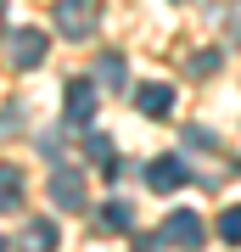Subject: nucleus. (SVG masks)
Listing matches in <instances>:
<instances>
[{"mask_svg": "<svg viewBox=\"0 0 241 252\" xmlns=\"http://www.w3.org/2000/svg\"><path fill=\"white\" fill-rule=\"evenodd\" d=\"M62 101H68V118H73V124H90V118H96V84H90V79H73Z\"/></svg>", "mask_w": 241, "mask_h": 252, "instance_id": "obj_5", "label": "nucleus"}, {"mask_svg": "<svg viewBox=\"0 0 241 252\" xmlns=\"http://www.w3.org/2000/svg\"><path fill=\"white\" fill-rule=\"evenodd\" d=\"M0 252H6V241H0Z\"/></svg>", "mask_w": 241, "mask_h": 252, "instance_id": "obj_16", "label": "nucleus"}, {"mask_svg": "<svg viewBox=\"0 0 241 252\" xmlns=\"http://www.w3.org/2000/svg\"><path fill=\"white\" fill-rule=\"evenodd\" d=\"M51 196H56V207H84V180L68 174V168H56L51 174Z\"/></svg>", "mask_w": 241, "mask_h": 252, "instance_id": "obj_6", "label": "nucleus"}, {"mask_svg": "<svg viewBox=\"0 0 241 252\" xmlns=\"http://www.w3.org/2000/svg\"><path fill=\"white\" fill-rule=\"evenodd\" d=\"M56 28L68 39H90L101 28V0H62L56 6Z\"/></svg>", "mask_w": 241, "mask_h": 252, "instance_id": "obj_1", "label": "nucleus"}, {"mask_svg": "<svg viewBox=\"0 0 241 252\" xmlns=\"http://www.w3.org/2000/svg\"><path fill=\"white\" fill-rule=\"evenodd\" d=\"M96 73H101V79H112V84H118V79H124V56H101V67H96Z\"/></svg>", "mask_w": 241, "mask_h": 252, "instance_id": "obj_13", "label": "nucleus"}, {"mask_svg": "<svg viewBox=\"0 0 241 252\" xmlns=\"http://www.w3.org/2000/svg\"><path fill=\"white\" fill-rule=\"evenodd\" d=\"M84 152L96 157V162H112V140H107V135H90V140H84Z\"/></svg>", "mask_w": 241, "mask_h": 252, "instance_id": "obj_12", "label": "nucleus"}, {"mask_svg": "<svg viewBox=\"0 0 241 252\" xmlns=\"http://www.w3.org/2000/svg\"><path fill=\"white\" fill-rule=\"evenodd\" d=\"M45 51H51V45H45L39 28H17V34H11V62H17V67H39Z\"/></svg>", "mask_w": 241, "mask_h": 252, "instance_id": "obj_3", "label": "nucleus"}, {"mask_svg": "<svg viewBox=\"0 0 241 252\" xmlns=\"http://www.w3.org/2000/svg\"><path fill=\"white\" fill-rule=\"evenodd\" d=\"M219 235H224V241H241V207H224V219H219Z\"/></svg>", "mask_w": 241, "mask_h": 252, "instance_id": "obj_11", "label": "nucleus"}, {"mask_svg": "<svg viewBox=\"0 0 241 252\" xmlns=\"http://www.w3.org/2000/svg\"><path fill=\"white\" fill-rule=\"evenodd\" d=\"M140 112H146V118L174 112V90H169V84H146V90H140Z\"/></svg>", "mask_w": 241, "mask_h": 252, "instance_id": "obj_8", "label": "nucleus"}, {"mask_svg": "<svg viewBox=\"0 0 241 252\" xmlns=\"http://www.w3.org/2000/svg\"><path fill=\"white\" fill-rule=\"evenodd\" d=\"M185 180H191V174H185V162H179V157H157L152 168H146V185H152L157 196H163V190H179Z\"/></svg>", "mask_w": 241, "mask_h": 252, "instance_id": "obj_4", "label": "nucleus"}, {"mask_svg": "<svg viewBox=\"0 0 241 252\" xmlns=\"http://www.w3.org/2000/svg\"><path fill=\"white\" fill-rule=\"evenodd\" d=\"M219 67V51H202V56H191V73H213Z\"/></svg>", "mask_w": 241, "mask_h": 252, "instance_id": "obj_14", "label": "nucleus"}, {"mask_svg": "<svg viewBox=\"0 0 241 252\" xmlns=\"http://www.w3.org/2000/svg\"><path fill=\"white\" fill-rule=\"evenodd\" d=\"M17 202H23V168L0 162V213H11Z\"/></svg>", "mask_w": 241, "mask_h": 252, "instance_id": "obj_7", "label": "nucleus"}, {"mask_svg": "<svg viewBox=\"0 0 241 252\" xmlns=\"http://www.w3.org/2000/svg\"><path fill=\"white\" fill-rule=\"evenodd\" d=\"M129 213H135L129 202H107V207H101V230H129V224H135Z\"/></svg>", "mask_w": 241, "mask_h": 252, "instance_id": "obj_10", "label": "nucleus"}, {"mask_svg": "<svg viewBox=\"0 0 241 252\" xmlns=\"http://www.w3.org/2000/svg\"><path fill=\"white\" fill-rule=\"evenodd\" d=\"M163 247H197L202 241V213H169V224L157 230Z\"/></svg>", "mask_w": 241, "mask_h": 252, "instance_id": "obj_2", "label": "nucleus"}, {"mask_svg": "<svg viewBox=\"0 0 241 252\" xmlns=\"http://www.w3.org/2000/svg\"><path fill=\"white\" fill-rule=\"evenodd\" d=\"M23 247H28V252H56V224H45V219H34V224L23 230Z\"/></svg>", "mask_w": 241, "mask_h": 252, "instance_id": "obj_9", "label": "nucleus"}, {"mask_svg": "<svg viewBox=\"0 0 241 252\" xmlns=\"http://www.w3.org/2000/svg\"><path fill=\"white\" fill-rule=\"evenodd\" d=\"M0 17H6V0H0Z\"/></svg>", "mask_w": 241, "mask_h": 252, "instance_id": "obj_15", "label": "nucleus"}]
</instances>
